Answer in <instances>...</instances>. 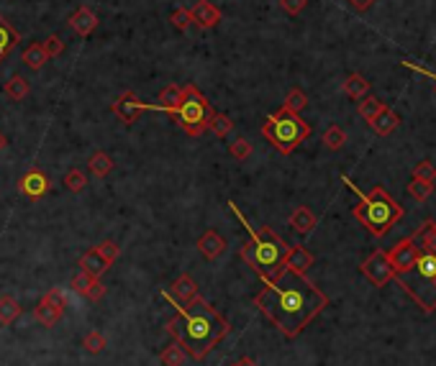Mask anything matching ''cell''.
Here are the masks:
<instances>
[{
  "label": "cell",
  "mask_w": 436,
  "mask_h": 366,
  "mask_svg": "<svg viewBox=\"0 0 436 366\" xmlns=\"http://www.w3.org/2000/svg\"><path fill=\"white\" fill-rule=\"evenodd\" d=\"M254 305L282 336L298 338L303 328L324 307H329V297L311 279H306V274L282 269L275 282H264L262 290L257 292Z\"/></svg>",
  "instance_id": "6da1fadb"
},
{
  "label": "cell",
  "mask_w": 436,
  "mask_h": 366,
  "mask_svg": "<svg viewBox=\"0 0 436 366\" xmlns=\"http://www.w3.org/2000/svg\"><path fill=\"white\" fill-rule=\"evenodd\" d=\"M177 315L167 321L165 330L182 346L193 361H203L231 333V323L218 313L205 297L198 295L188 305H175Z\"/></svg>",
  "instance_id": "7a4b0ae2"
},
{
  "label": "cell",
  "mask_w": 436,
  "mask_h": 366,
  "mask_svg": "<svg viewBox=\"0 0 436 366\" xmlns=\"http://www.w3.org/2000/svg\"><path fill=\"white\" fill-rule=\"evenodd\" d=\"M229 210L239 218L241 225H244L249 233V241L241 246V259L259 274L262 282H275V279L282 274V264H285V256H287V251H290V244H285V241L280 239L270 225L252 228V225L247 223V218L241 216V210L236 208L231 200H229Z\"/></svg>",
  "instance_id": "3957f363"
},
{
  "label": "cell",
  "mask_w": 436,
  "mask_h": 366,
  "mask_svg": "<svg viewBox=\"0 0 436 366\" xmlns=\"http://www.w3.org/2000/svg\"><path fill=\"white\" fill-rule=\"evenodd\" d=\"M341 180H344V185H349L354 192L360 195V205H354V218H357L372 236H385V233L390 231L393 225L403 218V208L393 200L390 195L385 192L383 187H375L369 195H365L360 187L352 185L349 177L341 174Z\"/></svg>",
  "instance_id": "277c9868"
},
{
  "label": "cell",
  "mask_w": 436,
  "mask_h": 366,
  "mask_svg": "<svg viewBox=\"0 0 436 366\" xmlns=\"http://www.w3.org/2000/svg\"><path fill=\"white\" fill-rule=\"evenodd\" d=\"M151 111L172 115L175 123H177L188 136H193V139H198V136H203L205 131H208L213 113H216L213 111V105L208 103V97L198 90L196 85H185V87H182V100L175 105V108H159V105H151Z\"/></svg>",
  "instance_id": "5b68a950"
},
{
  "label": "cell",
  "mask_w": 436,
  "mask_h": 366,
  "mask_svg": "<svg viewBox=\"0 0 436 366\" xmlns=\"http://www.w3.org/2000/svg\"><path fill=\"white\" fill-rule=\"evenodd\" d=\"M398 284L421 305V310L434 313L436 310V254L418 251L416 262L406 272L395 274Z\"/></svg>",
  "instance_id": "8992f818"
},
{
  "label": "cell",
  "mask_w": 436,
  "mask_h": 366,
  "mask_svg": "<svg viewBox=\"0 0 436 366\" xmlns=\"http://www.w3.org/2000/svg\"><path fill=\"white\" fill-rule=\"evenodd\" d=\"M262 136L280 151V154H293V151L311 136V123H306L298 113H290V111H285V108H280L278 113L267 115V120H264V126H262Z\"/></svg>",
  "instance_id": "52a82bcc"
},
{
  "label": "cell",
  "mask_w": 436,
  "mask_h": 366,
  "mask_svg": "<svg viewBox=\"0 0 436 366\" xmlns=\"http://www.w3.org/2000/svg\"><path fill=\"white\" fill-rule=\"evenodd\" d=\"M116 259H118V246H116L113 241H103V244H98L95 248H90L85 256H80V264H77V267L93 276H103L113 267Z\"/></svg>",
  "instance_id": "ba28073f"
},
{
  "label": "cell",
  "mask_w": 436,
  "mask_h": 366,
  "mask_svg": "<svg viewBox=\"0 0 436 366\" xmlns=\"http://www.w3.org/2000/svg\"><path fill=\"white\" fill-rule=\"evenodd\" d=\"M64 307H67V302H64L62 290H52V292H46L44 297L36 302V307H34V318H36L39 325H44V328H54V325L62 321Z\"/></svg>",
  "instance_id": "9c48e42d"
},
{
  "label": "cell",
  "mask_w": 436,
  "mask_h": 366,
  "mask_svg": "<svg viewBox=\"0 0 436 366\" xmlns=\"http://www.w3.org/2000/svg\"><path fill=\"white\" fill-rule=\"evenodd\" d=\"M360 272L367 276L375 287H385L388 282L395 279V269H393L390 259H388V251H375V254H369L367 259L362 262Z\"/></svg>",
  "instance_id": "30bf717a"
},
{
  "label": "cell",
  "mask_w": 436,
  "mask_h": 366,
  "mask_svg": "<svg viewBox=\"0 0 436 366\" xmlns=\"http://www.w3.org/2000/svg\"><path fill=\"white\" fill-rule=\"evenodd\" d=\"M111 108L123 123H134L144 111H151V103H144V100L136 97V92L128 90V92H121V95L113 100Z\"/></svg>",
  "instance_id": "8fae6325"
},
{
  "label": "cell",
  "mask_w": 436,
  "mask_h": 366,
  "mask_svg": "<svg viewBox=\"0 0 436 366\" xmlns=\"http://www.w3.org/2000/svg\"><path fill=\"white\" fill-rule=\"evenodd\" d=\"M69 287H72V292H77L80 297L90 300V302H100L103 295H106V284L100 282V276H93V274H88V272H83V269L72 276Z\"/></svg>",
  "instance_id": "7c38bea8"
},
{
  "label": "cell",
  "mask_w": 436,
  "mask_h": 366,
  "mask_svg": "<svg viewBox=\"0 0 436 366\" xmlns=\"http://www.w3.org/2000/svg\"><path fill=\"white\" fill-rule=\"evenodd\" d=\"M18 190H21L23 197H29V200H39V197H44V195L52 190V180H49L41 169L34 167V169H29V172L18 180Z\"/></svg>",
  "instance_id": "4fadbf2b"
},
{
  "label": "cell",
  "mask_w": 436,
  "mask_h": 366,
  "mask_svg": "<svg viewBox=\"0 0 436 366\" xmlns=\"http://www.w3.org/2000/svg\"><path fill=\"white\" fill-rule=\"evenodd\" d=\"M162 295H165L167 300H172L175 305H188L190 300H196L200 292H198V284L193 276L180 274L172 284H170V290H165Z\"/></svg>",
  "instance_id": "5bb4252c"
},
{
  "label": "cell",
  "mask_w": 436,
  "mask_h": 366,
  "mask_svg": "<svg viewBox=\"0 0 436 366\" xmlns=\"http://www.w3.org/2000/svg\"><path fill=\"white\" fill-rule=\"evenodd\" d=\"M416 256H418V248H416L414 239L408 236V239L398 241L395 246L388 251V259H390L393 269H395V274H400V272H406L411 264L416 262Z\"/></svg>",
  "instance_id": "9a60e30c"
},
{
  "label": "cell",
  "mask_w": 436,
  "mask_h": 366,
  "mask_svg": "<svg viewBox=\"0 0 436 366\" xmlns=\"http://www.w3.org/2000/svg\"><path fill=\"white\" fill-rule=\"evenodd\" d=\"M190 18H193V23H198L200 29H216L218 23H221V18H224V13L213 6L211 0H198L196 6L190 8Z\"/></svg>",
  "instance_id": "2e32d148"
},
{
  "label": "cell",
  "mask_w": 436,
  "mask_h": 366,
  "mask_svg": "<svg viewBox=\"0 0 436 366\" xmlns=\"http://www.w3.org/2000/svg\"><path fill=\"white\" fill-rule=\"evenodd\" d=\"M98 15H95V10H90L88 6L83 8H77L75 13L69 15V29L75 31L77 36H90L93 31L98 29Z\"/></svg>",
  "instance_id": "e0dca14e"
},
{
  "label": "cell",
  "mask_w": 436,
  "mask_h": 366,
  "mask_svg": "<svg viewBox=\"0 0 436 366\" xmlns=\"http://www.w3.org/2000/svg\"><path fill=\"white\" fill-rule=\"evenodd\" d=\"M313 262H316V256L311 254L306 246H290V251H287V256H285V264H282V269L295 272V274H306V272L313 267Z\"/></svg>",
  "instance_id": "ac0fdd59"
},
{
  "label": "cell",
  "mask_w": 436,
  "mask_h": 366,
  "mask_svg": "<svg viewBox=\"0 0 436 366\" xmlns=\"http://www.w3.org/2000/svg\"><path fill=\"white\" fill-rule=\"evenodd\" d=\"M198 251L203 254V259H208V262H213V259H218V256L226 251V239L221 236L218 231H205L200 239H198Z\"/></svg>",
  "instance_id": "d6986e66"
},
{
  "label": "cell",
  "mask_w": 436,
  "mask_h": 366,
  "mask_svg": "<svg viewBox=\"0 0 436 366\" xmlns=\"http://www.w3.org/2000/svg\"><path fill=\"white\" fill-rule=\"evenodd\" d=\"M369 126L375 128V134H380V136H390L393 131H395V128L400 126V115L395 111H393V108H388V105H385L383 111L377 113L375 118L369 120Z\"/></svg>",
  "instance_id": "ffe728a7"
},
{
  "label": "cell",
  "mask_w": 436,
  "mask_h": 366,
  "mask_svg": "<svg viewBox=\"0 0 436 366\" xmlns=\"http://www.w3.org/2000/svg\"><path fill=\"white\" fill-rule=\"evenodd\" d=\"M411 239H414L418 251H431V254H436V223L434 220H426V223L418 225V231H416Z\"/></svg>",
  "instance_id": "44dd1931"
},
{
  "label": "cell",
  "mask_w": 436,
  "mask_h": 366,
  "mask_svg": "<svg viewBox=\"0 0 436 366\" xmlns=\"http://www.w3.org/2000/svg\"><path fill=\"white\" fill-rule=\"evenodd\" d=\"M21 36H18V31L6 21V15H0V62L6 59L8 54L13 52L15 46H18Z\"/></svg>",
  "instance_id": "7402d4cb"
},
{
  "label": "cell",
  "mask_w": 436,
  "mask_h": 366,
  "mask_svg": "<svg viewBox=\"0 0 436 366\" xmlns=\"http://www.w3.org/2000/svg\"><path fill=\"white\" fill-rule=\"evenodd\" d=\"M290 225H293V228L301 233V236H308V233L316 228V216H313V210L306 208V205L295 208L293 216H290Z\"/></svg>",
  "instance_id": "603a6c76"
},
{
  "label": "cell",
  "mask_w": 436,
  "mask_h": 366,
  "mask_svg": "<svg viewBox=\"0 0 436 366\" xmlns=\"http://www.w3.org/2000/svg\"><path fill=\"white\" fill-rule=\"evenodd\" d=\"M21 302L13 297V295H3L0 297V325H13L18 321V315H21Z\"/></svg>",
  "instance_id": "cb8c5ba5"
},
{
  "label": "cell",
  "mask_w": 436,
  "mask_h": 366,
  "mask_svg": "<svg viewBox=\"0 0 436 366\" xmlns=\"http://www.w3.org/2000/svg\"><path fill=\"white\" fill-rule=\"evenodd\" d=\"M21 62L26 64L29 69H41L49 62V54L44 52V46H41V41H36V44H31L26 52L21 54Z\"/></svg>",
  "instance_id": "d4e9b609"
},
{
  "label": "cell",
  "mask_w": 436,
  "mask_h": 366,
  "mask_svg": "<svg viewBox=\"0 0 436 366\" xmlns=\"http://www.w3.org/2000/svg\"><path fill=\"white\" fill-rule=\"evenodd\" d=\"M185 359H188V353L182 351V346L177 344V341L167 344L165 349L159 351V364L162 366H182L185 364Z\"/></svg>",
  "instance_id": "484cf974"
},
{
  "label": "cell",
  "mask_w": 436,
  "mask_h": 366,
  "mask_svg": "<svg viewBox=\"0 0 436 366\" xmlns=\"http://www.w3.org/2000/svg\"><path fill=\"white\" fill-rule=\"evenodd\" d=\"M88 167H90V172L95 174V177H108L116 164H113L111 154H106V151H95V154L90 157V162H88Z\"/></svg>",
  "instance_id": "4316f807"
},
{
  "label": "cell",
  "mask_w": 436,
  "mask_h": 366,
  "mask_svg": "<svg viewBox=\"0 0 436 366\" xmlns=\"http://www.w3.org/2000/svg\"><path fill=\"white\" fill-rule=\"evenodd\" d=\"M344 92L352 97V100H362V97L369 92V83L362 75H349L344 80Z\"/></svg>",
  "instance_id": "83f0119b"
},
{
  "label": "cell",
  "mask_w": 436,
  "mask_h": 366,
  "mask_svg": "<svg viewBox=\"0 0 436 366\" xmlns=\"http://www.w3.org/2000/svg\"><path fill=\"white\" fill-rule=\"evenodd\" d=\"M29 92H31V85H29V80H26L23 75H13L6 83V95L13 97V100H23V97L29 95Z\"/></svg>",
  "instance_id": "f1b7e54d"
},
{
  "label": "cell",
  "mask_w": 436,
  "mask_h": 366,
  "mask_svg": "<svg viewBox=\"0 0 436 366\" xmlns=\"http://www.w3.org/2000/svg\"><path fill=\"white\" fill-rule=\"evenodd\" d=\"M306 105H308V95L301 90V87H293V90L287 92L285 103H282V108L290 113H298L301 115V111H306Z\"/></svg>",
  "instance_id": "f546056e"
},
{
  "label": "cell",
  "mask_w": 436,
  "mask_h": 366,
  "mask_svg": "<svg viewBox=\"0 0 436 366\" xmlns=\"http://www.w3.org/2000/svg\"><path fill=\"white\" fill-rule=\"evenodd\" d=\"M208 131H211L213 136H218V139H226V136L233 131V120L229 118V115H224V113H213Z\"/></svg>",
  "instance_id": "4dcf8cb0"
},
{
  "label": "cell",
  "mask_w": 436,
  "mask_h": 366,
  "mask_svg": "<svg viewBox=\"0 0 436 366\" xmlns=\"http://www.w3.org/2000/svg\"><path fill=\"white\" fill-rule=\"evenodd\" d=\"M83 349L90 353V356H98V353H103V349H106V336H103L100 330H90V333L83 338Z\"/></svg>",
  "instance_id": "1f68e13d"
},
{
  "label": "cell",
  "mask_w": 436,
  "mask_h": 366,
  "mask_svg": "<svg viewBox=\"0 0 436 366\" xmlns=\"http://www.w3.org/2000/svg\"><path fill=\"white\" fill-rule=\"evenodd\" d=\"M182 100V87L180 85H167L165 90L159 92V108H175Z\"/></svg>",
  "instance_id": "d6a6232c"
},
{
  "label": "cell",
  "mask_w": 436,
  "mask_h": 366,
  "mask_svg": "<svg viewBox=\"0 0 436 366\" xmlns=\"http://www.w3.org/2000/svg\"><path fill=\"white\" fill-rule=\"evenodd\" d=\"M62 185L67 187L69 192H83L85 187H88V177H85V174L80 172V169H69V172L64 174Z\"/></svg>",
  "instance_id": "836d02e7"
},
{
  "label": "cell",
  "mask_w": 436,
  "mask_h": 366,
  "mask_svg": "<svg viewBox=\"0 0 436 366\" xmlns=\"http://www.w3.org/2000/svg\"><path fill=\"white\" fill-rule=\"evenodd\" d=\"M383 108H385V103H380L377 97L365 95V97H362V103H360V115L369 123V120L375 118V115H377V113H380V111H383Z\"/></svg>",
  "instance_id": "e575fe53"
},
{
  "label": "cell",
  "mask_w": 436,
  "mask_h": 366,
  "mask_svg": "<svg viewBox=\"0 0 436 366\" xmlns=\"http://www.w3.org/2000/svg\"><path fill=\"white\" fill-rule=\"evenodd\" d=\"M431 192H434V182L411 180V185H408V195H411L414 200H418V202H423L426 197H431Z\"/></svg>",
  "instance_id": "d590c367"
},
{
  "label": "cell",
  "mask_w": 436,
  "mask_h": 366,
  "mask_svg": "<svg viewBox=\"0 0 436 366\" xmlns=\"http://www.w3.org/2000/svg\"><path fill=\"white\" fill-rule=\"evenodd\" d=\"M324 143L329 146L331 151H339L346 143V134L339 126H329L326 128V134H324Z\"/></svg>",
  "instance_id": "8d00e7d4"
},
{
  "label": "cell",
  "mask_w": 436,
  "mask_h": 366,
  "mask_svg": "<svg viewBox=\"0 0 436 366\" xmlns=\"http://www.w3.org/2000/svg\"><path fill=\"white\" fill-rule=\"evenodd\" d=\"M414 180H423V182H436V167L434 162L423 159L414 167Z\"/></svg>",
  "instance_id": "74e56055"
},
{
  "label": "cell",
  "mask_w": 436,
  "mask_h": 366,
  "mask_svg": "<svg viewBox=\"0 0 436 366\" xmlns=\"http://www.w3.org/2000/svg\"><path fill=\"white\" fill-rule=\"evenodd\" d=\"M229 154H231L233 159H239V162H244V159L252 154V143L244 139V136H239L233 143H229Z\"/></svg>",
  "instance_id": "f35d334b"
},
{
  "label": "cell",
  "mask_w": 436,
  "mask_h": 366,
  "mask_svg": "<svg viewBox=\"0 0 436 366\" xmlns=\"http://www.w3.org/2000/svg\"><path fill=\"white\" fill-rule=\"evenodd\" d=\"M170 21H172V26L177 31H188L190 23H193V18H190V8H177V10L170 15Z\"/></svg>",
  "instance_id": "ab89813d"
},
{
  "label": "cell",
  "mask_w": 436,
  "mask_h": 366,
  "mask_svg": "<svg viewBox=\"0 0 436 366\" xmlns=\"http://www.w3.org/2000/svg\"><path fill=\"white\" fill-rule=\"evenodd\" d=\"M41 46H44V52L49 54V59H54V57H60V54L64 52V41H62V38L57 36V34L46 36V41Z\"/></svg>",
  "instance_id": "60d3db41"
},
{
  "label": "cell",
  "mask_w": 436,
  "mask_h": 366,
  "mask_svg": "<svg viewBox=\"0 0 436 366\" xmlns=\"http://www.w3.org/2000/svg\"><path fill=\"white\" fill-rule=\"evenodd\" d=\"M280 6H282L285 13L298 15V13H303V8L308 6V0H280Z\"/></svg>",
  "instance_id": "b9f144b4"
},
{
  "label": "cell",
  "mask_w": 436,
  "mask_h": 366,
  "mask_svg": "<svg viewBox=\"0 0 436 366\" xmlns=\"http://www.w3.org/2000/svg\"><path fill=\"white\" fill-rule=\"evenodd\" d=\"M349 6L357 8V10H367V8L375 6V0H349Z\"/></svg>",
  "instance_id": "7bdbcfd3"
},
{
  "label": "cell",
  "mask_w": 436,
  "mask_h": 366,
  "mask_svg": "<svg viewBox=\"0 0 436 366\" xmlns=\"http://www.w3.org/2000/svg\"><path fill=\"white\" fill-rule=\"evenodd\" d=\"M400 64H403V67L416 69V72H423V75H426V77H431V80H436V75H434V72H426V69H423V67H416V64H411V62H400ZM434 90H436V87H434Z\"/></svg>",
  "instance_id": "ee69618b"
},
{
  "label": "cell",
  "mask_w": 436,
  "mask_h": 366,
  "mask_svg": "<svg viewBox=\"0 0 436 366\" xmlns=\"http://www.w3.org/2000/svg\"><path fill=\"white\" fill-rule=\"evenodd\" d=\"M236 366H257V361H252L249 356H244V359L236 361Z\"/></svg>",
  "instance_id": "f6af8a7d"
},
{
  "label": "cell",
  "mask_w": 436,
  "mask_h": 366,
  "mask_svg": "<svg viewBox=\"0 0 436 366\" xmlns=\"http://www.w3.org/2000/svg\"><path fill=\"white\" fill-rule=\"evenodd\" d=\"M8 146V139H6V134H3V131H0V151L6 149Z\"/></svg>",
  "instance_id": "bcb514c9"
},
{
  "label": "cell",
  "mask_w": 436,
  "mask_h": 366,
  "mask_svg": "<svg viewBox=\"0 0 436 366\" xmlns=\"http://www.w3.org/2000/svg\"><path fill=\"white\" fill-rule=\"evenodd\" d=\"M231 366H236V364H231Z\"/></svg>",
  "instance_id": "7dc6e473"
}]
</instances>
